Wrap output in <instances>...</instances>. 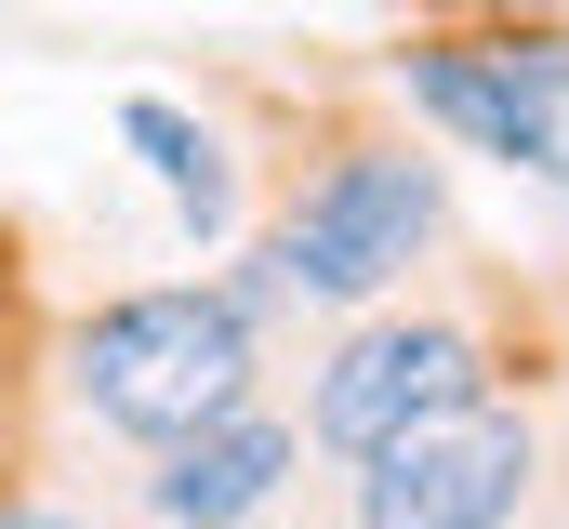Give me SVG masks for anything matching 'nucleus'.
<instances>
[{"instance_id":"7ed1b4c3","label":"nucleus","mask_w":569,"mask_h":529,"mask_svg":"<svg viewBox=\"0 0 569 529\" xmlns=\"http://www.w3.org/2000/svg\"><path fill=\"white\" fill-rule=\"evenodd\" d=\"M530 423H503L490 397H463V410H437V423H398V437H371L358 450V477H345V529H503L530 503Z\"/></svg>"},{"instance_id":"423d86ee","label":"nucleus","mask_w":569,"mask_h":529,"mask_svg":"<svg viewBox=\"0 0 569 529\" xmlns=\"http://www.w3.org/2000/svg\"><path fill=\"white\" fill-rule=\"evenodd\" d=\"M291 463H305V437L266 423V410L239 397V410H212V423L159 437V463L133 477V503H146L159 529H252V517L291 490Z\"/></svg>"},{"instance_id":"20e7f679","label":"nucleus","mask_w":569,"mask_h":529,"mask_svg":"<svg viewBox=\"0 0 569 529\" xmlns=\"http://www.w3.org/2000/svg\"><path fill=\"white\" fill-rule=\"evenodd\" d=\"M463 397H490V345L463 331V318H371L331 371H318V450H371V437H398V423H437V410H463Z\"/></svg>"},{"instance_id":"0eeeda50","label":"nucleus","mask_w":569,"mask_h":529,"mask_svg":"<svg viewBox=\"0 0 569 529\" xmlns=\"http://www.w3.org/2000/svg\"><path fill=\"white\" fill-rule=\"evenodd\" d=\"M120 132L146 146V172L172 186V212H186L199 239H226V212H239V172H226V132H212V120H186L172 93H133V107H120Z\"/></svg>"},{"instance_id":"39448f33","label":"nucleus","mask_w":569,"mask_h":529,"mask_svg":"<svg viewBox=\"0 0 569 529\" xmlns=\"http://www.w3.org/2000/svg\"><path fill=\"white\" fill-rule=\"evenodd\" d=\"M398 80H411V107L450 120L463 146H490V159H517V172H569V40H503V53H477V40H425V53H398Z\"/></svg>"},{"instance_id":"f03ea898","label":"nucleus","mask_w":569,"mask_h":529,"mask_svg":"<svg viewBox=\"0 0 569 529\" xmlns=\"http://www.w3.org/2000/svg\"><path fill=\"white\" fill-rule=\"evenodd\" d=\"M425 239H437V172L411 146H345V159L291 199V226L266 239V278H279V291H318V305H358V291L411 278Z\"/></svg>"},{"instance_id":"6e6552de","label":"nucleus","mask_w":569,"mask_h":529,"mask_svg":"<svg viewBox=\"0 0 569 529\" xmlns=\"http://www.w3.org/2000/svg\"><path fill=\"white\" fill-rule=\"evenodd\" d=\"M0 529H67V517H53V503H0Z\"/></svg>"},{"instance_id":"f257e3e1","label":"nucleus","mask_w":569,"mask_h":529,"mask_svg":"<svg viewBox=\"0 0 569 529\" xmlns=\"http://www.w3.org/2000/svg\"><path fill=\"white\" fill-rule=\"evenodd\" d=\"M67 385H80V410L107 437L159 450V437H186V423H212V410L252 397V318L226 291H120V305L80 318Z\"/></svg>"}]
</instances>
